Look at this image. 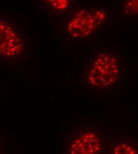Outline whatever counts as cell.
Returning <instances> with one entry per match:
<instances>
[{"instance_id": "obj_6", "label": "cell", "mask_w": 138, "mask_h": 154, "mask_svg": "<svg viewBox=\"0 0 138 154\" xmlns=\"http://www.w3.org/2000/svg\"><path fill=\"white\" fill-rule=\"evenodd\" d=\"M42 7L50 12L61 14L72 12L74 7H78L79 2L70 0H47L42 1ZM76 9V8H75ZM73 9V10H75Z\"/></svg>"}, {"instance_id": "obj_3", "label": "cell", "mask_w": 138, "mask_h": 154, "mask_svg": "<svg viewBox=\"0 0 138 154\" xmlns=\"http://www.w3.org/2000/svg\"><path fill=\"white\" fill-rule=\"evenodd\" d=\"M108 140L98 124L73 128L63 142V154H104Z\"/></svg>"}, {"instance_id": "obj_8", "label": "cell", "mask_w": 138, "mask_h": 154, "mask_svg": "<svg viewBox=\"0 0 138 154\" xmlns=\"http://www.w3.org/2000/svg\"><path fill=\"white\" fill-rule=\"evenodd\" d=\"M0 154H4V148L3 145V142L1 137H0Z\"/></svg>"}, {"instance_id": "obj_2", "label": "cell", "mask_w": 138, "mask_h": 154, "mask_svg": "<svg viewBox=\"0 0 138 154\" xmlns=\"http://www.w3.org/2000/svg\"><path fill=\"white\" fill-rule=\"evenodd\" d=\"M113 21V12L104 4L79 6L64 23V36L72 40H93L98 38Z\"/></svg>"}, {"instance_id": "obj_4", "label": "cell", "mask_w": 138, "mask_h": 154, "mask_svg": "<svg viewBox=\"0 0 138 154\" xmlns=\"http://www.w3.org/2000/svg\"><path fill=\"white\" fill-rule=\"evenodd\" d=\"M26 43L22 33L13 21L0 15V57L17 59L25 51Z\"/></svg>"}, {"instance_id": "obj_5", "label": "cell", "mask_w": 138, "mask_h": 154, "mask_svg": "<svg viewBox=\"0 0 138 154\" xmlns=\"http://www.w3.org/2000/svg\"><path fill=\"white\" fill-rule=\"evenodd\" d=\"M108 145V154H138V139L132 135L111 136Z\"/></svg>"}, {"instance_id": "obj_1", "label": "cell", "mask_w": 138, "mask_h": 154, "mask_svg": "<svg viewBox=\"0 0 138 154\" xmlns=\"http://www.w3.org/2000/svg\"><path fill=\"white\" fill-rule=\"evenodd\" d=\"M124 78V64L115 51H95L83 69L84 87L91 93H106L116 89Z\"/></svg>"}, {"instance_id": "obj_7", "label": "cell", "mask_w": 138, "mask_h": 154, "mask_svg": "<svg viewBox=\"0 0 138 154\" xmlns=\"http://www.w3.org/2000/svg\"><path fill=\"white\" fill-rule=\"evenodd\" d=\"M119 7V13L123 18H138V0L120 1Z\"/></svg>"}]
</instances>
